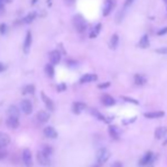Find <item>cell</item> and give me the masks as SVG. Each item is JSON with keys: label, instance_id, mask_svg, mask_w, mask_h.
I'll use <instances>...</instances> for the list:
<instances>
[{"label": "cell", "instance_id": "6da1fadb", "mask_svg": "<svg viewBox=\"0 0 167 167\" xmlns=\"http://www.w3.org/2000/svg\"><path fill=\"white\" fill-rule=\"evenodd\" d=\"M73 25H74V27L76 29V31L80 32V33L85 32L86 29H88V22H86L84 17L82 16V15H80V14H77V15H75V16L73 17Z\"/></svg>", "mask_w": 167, "mask_h": 167}, {"label": "cell", "instance_id": "7a4b0ae2", "mask_svg": "<svg viewBox=\"0 0 167 167\" xmlns=\"http://www.w3.org/2000/svg\"><path fill=\"white\" fill-rule=\"evenodd\" d=\"M116 0H106L103 3V8H102V16H108L110 15L112 10L115 9L116 7Z\"/></svg>", "mask_w": 167, "mask_h": 167}, {"label": "cell", "instance_id": "3957f363", "mask_svg": "<svg viewBox=\"0 0 167 167\" xmlns=\"http://www.w3.org/2000/svg\"><path fill=\"white\" fill-rule=\"evenodd\" d=\"M109 157H110L109 150L106 149V148H101V149L97 152V161H98V164L101 165V164L106 163V161L109 159Z\"/></svg>", "mask_w": 167, "mask_h": 167}, {"label": "cell", "instance_id": "277c9868", "mask_svg": "<svg viewBox=\"0 0 167 167\" xmlns=\"http://www.w3.org/2000/svg\"><path fill=\"white\" fill-rule=\"evenodd\" d=\"M37 160L41 166H49L50 165V157H49V155L43 152L42 150L37 153Z\"/></svg>", "mask_w": 167, "mask_h": 167}, {"label": "cell", "instance_id": "5b68a950", "mask_svg": "<svg viewBox=\"0 0 167 167\" xmlns=\"http://www.w3.org/2000/svg\"><path fill=\"white\" fill-rule=\"evenodd\" d=\"M22 160H23L24 165L26 167H32V165H33V157H32V152L29 149H25L23 151Z\"/></svg>", "mask_w": 167, "mask_h": 167}, {"label": "cell", "instance_id": "8992f818", "mask_svg": "<svg viewBox=\"0 0 167 167\" xmlns=\"http://www.w3.org/2000/svg\"><path fill=\"white\" fill-rule=\"evenodd\" d=\"M20 109L22 112L25 114V115H30L32 110H33V106H32V102L29 100V99H24L20 102Z\"/></svg>", "mask_w": 167, "mask_h": 167}, {"label": "cell", "instance_id": "52a82bcc", "mask_svg": "<svg viewBox=\"0 0 167 167\" xmlns=\"http://www.w3.org/2000/svg\"><path fill=\"white\" fill-rule=\"evenodd\" d=\"M31 46H32V33H31V31H27L26 35H25V39H24V43H23V50L25 54H29V52H30Z\"/></svg>", "mask_w": 167, "mask_h": 167}, {"label": "cell", "instance_id": "ba28073f", "mask_svg": "<svg viewBox=\"0 0 167 167\" xmlns=\"http://www.w3.org/2000/svg\"><path fill=\"white\" fill-rule=\"evenodd\" d=\"M20 117H15V116H9L6 119V125L11 130H15L20 126Z\"/></svg>", "mask_w": 167, "mask_h": 167}, {"label": "cell", "instance_id": "9c48e42d", "mask_svg": "<svg viewBox=\"0 0 167 167\" xmlns=\"http://www.w3.org/2000/svg\"><path fill=\"white\" fill-rule=\"evenodd\" d=\"M61 55L58 50H52L49 52V59H50V63L54 65H57L59 61H60Z\"/></svg>", "mask_w": 167, "mask_h": 167}, {"label": "cell", "instance_id": "30bf717a", "mask_svg": "<svg viewBox=\"0 0 167 167\" xmlns=\"http://www.w3.org/2000/svg\"><path fill=\"white\" fill-rule=\"evenodd\" d=\"M138 47L141 48V49H147V48L150 47V40L148 34H143L142 37H141V39L138 42Z\"/></svg>", "mask_w": 167, "mask_h": 167}, {"label": "cell", "instance_id": "8fae6325", "mask_svg": "<svg viewBox=\"0 0 167 167\" xmlns=\"http://www.w3.org/2000/svg\"><path fill=\"white\" fill-rule=\"evenodd\" d=\"M43 134L47 136V138H49V139H56V138L58 136L57 131H56L52 126H47V127H44Z\"/></svg>", "mask_w": 167, "mask_h": 167}, {"label": "cell", "instance_id": "7c38bea8", "mask_svg": "<svg viewBox=\"0 0 167 167\" xmlns=\"http://www.w3.org/2000/svg\"><path fill=\"white\" fill-rule=\"evenodd\" d=\"M98 80V76L95 74H92V73H88V74H84L80 78V83H90V82H94Z\"/></svg>", "mask_w": 167, "mask_h": 167}, {"label": "cell", "instance_id": "4fadbf2b", "mask_svg": "<svg viewBox=\"0 0 167 167\" xmlns=\"http://www.w3.org/2000/svg\"><path fill=\"white\" fill-rule=\"evenodd\" d=\"M10 143V136L3 132H0V148H6Z\"/></svg>", "mask_w": 167, "mask_h": 167}, {"label": "cell", "instance_id": "5bb4252c", "mask_svg": "<svg viewBox=\"0 0 167 167\" xmlns=\"http://www.w3.org/2000/svg\"><path fill=\"white\" fill-rule=\"evenodd\" d=\"M41 98H42V101L44 102V105H46V107H47L49 110H54V102H52V100H51L49 97H48L46 93H43V92H41Z\"/></svg>", "mask_w": 167, "mask_h": 167}, {"label": "cell", "instance_id": "9a60e30c", "mask_svg": "<svg viewBox=\"0 0 167 167\" xmlns=\"http://www.w3.org/2000/svg\"><path fill=\"white\" fill-rule=\"evenodd\" d=\"M101 101L102 103L105 106H107V107H110V106H114L116 103V100L114 98H112V95L109 94H103L101 97Z\"/></svg>", "mask_w": 167, "mask_h": 167}, {"label": "cell", "instance_id": "2e32d148", "mask_svg": "<svg viewBox=\"0 0 167 167\" xmlns=\"http://www.w3.org/2000/svg\"><path fill=\"white\" fill-rule=\"evenodd\" d=\"M151 160H152V152H151V151H148V152L141 158V160L139 161V165L140 166H147L149 163H151Z\"/></svg>", "mask_w": 167, "mask_h": 167}, {"label": "cell", "instance_id": "e0dca14e", "mask_svg": "<svg viewBox=\"0 0 167 167\" xmlns=\"http://www.w3.org/2000/svg\"><path fill=\"white\" fill-rule=\"evenodd\" d=\"M167 134V129L165 126H160V127H157L156 131H155V138L158 140L165 138Z\"/></svg>", "mask_w": 167, "mask_h": 167}, {"label": "cell", "instance_id": "ac0fdd59", "mask_svg": "<svg viewBox=\"0 0 167 167\" xmlns=\"http://www.w3.org/2000/svg\"><path fill=\"white\" fill-rule=\"evenodd\" d=\"M50 118V115H49V112H44V110H40V112H37V119L39 121L40 123H46L49 121Z\"/></svg>", "mask_w": 167, "mask_h": 167}, {"label": "cell", "instance_id": "d6986e66", "mask_svg": "<svg viewBox=\"0 0 167 167\" xmlns=\"http://www.w3.org/2000/svg\"><path fill=\"white\" fill-rule=\"evenodd\" d=\"M118 43H119V37L118 34H112V37H110V41H109V47H110V49H112V50H115L116 48L118 47Z\"/></svg>", "mask_w": 167, "mask_h": 167}, {"label": "cell", "instance_id": "ffe728a7", "mask_svg": "<svg viewBox=\"0 0 167 167\" xmlns=\"http://www.w3.org/2000/svg\"><path fill=\"white\" fill-rule=\"evenodd\" d=\"M165 116V112H146L144 114V117L146 118H150V119H153V118H161Z\"/></svg>", "mask_w": 167, "mask_h": 167}, {"label": "cell", "instance_id": "44dd1931", "mask_svg": "<svg viewBox=\"0 0 167 167\" xmlns=\"http://www.w3.org/2000/svg\"><path fill=\"white\" fill-rule=\"evenodd\" d=\"M134 83L139 86L144 85L147 83V77L143 74H135L134 75Z\"/></svg>", "mask_w": 167, "mask_h": 167}, {"label": "cell", "instance_id": "7402d4cb", "mask_svg": "<svg viewBox=\"0 0 167 167\" xmlns=\"http://www.w3.org/2000/svg\"><path fill=\"white\" fill-rule=\"evenodd\" d=\"M101 29H102V24L98 23L94 27H93V30L90 32V37H91V39H95V37L99 35V33L101 32Z\"/></svg>", "mask_w": 167, "mask_h": 167}, {"label": "cell", "instance_id": "603a6c76", "mask_svg": "<svg viewBox=\"0 0 167 167\" xmlns=\"http://www.w3.org/2000/svg\"><path fill=\"white\" fill-rule=\"evenodd\" d=\"M83 109H85V103H83V102H74V105H73V112L75 114H80Z\"/></svg>", "mask_w": 167, "mask_h": 167}, {"label": "cell", "instance_id": "cb8c5ba5", "mask_svg": "<svg viewBox=\"0 0 167 167\" xmlns=\"http://www.w3.org/2000/svg\"><path fill=\"white\" fill-rule=\"evenodd\" d=\"M44 71H46V74L49 76V77H54L55 75V68H54V64H47L46 67H44Z\"/></svg>", "mask_w": 167, "mask_h": 167}, {"label": "cell", "instance_id": "d4e9b609", "mask_svg": "<svg viewBox=\"0 0 167 167\" xmlns=\"http://www.w3.org/2000/svg\"><path fill=\"white\" fill-rule=\"evenodd\" d=\"M8 115L15 116V117H20V109L17 108L15 105H11L9 108H8Z\"/></svg>", "mask_w": 167, "mask_h": 167}, {"label": "cell", "instance_id": "484cf974", "mask_svg": "<svg viewBox=\"0 0 167 167\" xmlns=\"http://www.w3.org/2000/svg\"><path fill=\"white\" fill-rule=\"evenodd\" d=\"M35 18H37V13H29L26 16L23 18V22L25 24H31Z\"/></svg>", "mask_w": 167, "mask_h": 167}, {"label": "cell", "instance_id": "4316f807", "mask_svg": "<svg viewBox=\"0 0 167 167\" xmlns=\"http://www.w3.org/2000/svg\"><path fill=\"white\" fill-rule=\"evenodd\" d=\"M109 134H110V136H112V139L115 140H117L119 138V131L117 130L116 126H110L109 127Z\"/></svg>", "mask_w": 167, "mask_h": 167}, {"label": "cell", "instance_id": "83f0119b", "mask_svg": "<svg viewBox=\"0 0 167 167\" xmlns=\"http://www.w3.org/2000/svg\"><path fill=\"white\" fill-rule=\"evenodd\" d=\"M34 91H35V86L33 84H29L23 88L24 94H32V93H34Z\"/></svg>", "mask_w": 167, "mask_h": 167}, {"label": "cell", "instance_id": "f1b7e54d", "mask_svg": "<svg viewBox=\"0 0 167 167\" xmlns=\"http://www.w3.org/2000/svg\"><path fill=\"white\" fill-rule=\"evenodd\" d=\"M124 16H125V8L123 7V9H121L117 13V15H116V23L119 24V23H122V20L123 18H124Z\"/></svg>", "mask_w": 167, "mask_h": 167}, {"label": "cell", "instance_id": "f546056e", "mask_svg": "<svg viewBox=\"0 0 167 167\" xmlns=\"http://www.w3.org/2000/svg\"><path fill=\"white\" fill-rule=\"evenodd\" d=\"M123 100L126 102H131V103H134V105H139V101L138 100H135V99H133V98H129V97H125V95H123L122 97Z\"/></svg>", "mask_w": 167, "mask_h": 167}, {"label": "cell", "instance_id": "4dcf8cb0", "mask_svg": "<svg viewBox=\"0 0 167 167\" xmlns=\"http://www.w3.org/2000/svg\"><path fill=\"white\" fill-rule=\"evenodd\" d=\"M165 34H167V26H164L157 31V35H159V37H163Z\"/></svg>", "mask_w": 167, "mask_h": 167}, {"label": "cell", "instance_id": "1f68e13d", "mask_svg": "<svg viewBox=\"0 0 167 167\" xmlns=\"http://www.w3.org/2000/svg\"><path fill=\"white\" fill-rule=\"evenodd\" d=\"M156 52L159 55H167V47L159 48V49H156Z\"/></svg>", "mask_w": 167, "mask_h": 167}, {"label": "cell", "instance_id": "d6a6232c", "mask_svg": "<svg viewBox=\"0 0 167 167\" xmlns=\"http://www.w3.org/2000/svg\"><path fill=\"white\" fill-rule=\"evenodd\" d=\"M7 32V25L5 23H1L0 24V34H6Z\"/></svg>", "mask_w": 167, "mask_h": 167}, {"label": "cell", "instance_id": "836d02e7", "mask_svg": "<svg viewBox=\"0 0 167 167\" xmlns=\"http://www.w3.org/2000/svg\"><path fill=\"white\" fill-rule=\"evenodd\" d=\"M42 151H43V152H46L47 155H49V156L52 153V149H51L50 147H48V146H44L43 149H42Z\"/></svg>", "mask_w": 167, "mask_h": 167}, {"label": "cell", "instance_id": "e575fe53", "mask_svg": "<svg viewBox=\"0 0 167 167\" xmlns=\"http://www.w3.org/2000/svg\"><path fill=\"white\" fill-rule=\"evenodd\" d=\"M110 86V82H105V83H100V84L98 85L99 89H107Z\"/></svg>", "mask_w": 167, "mask_h": 167}, {"label": "cell", "instance_id": "d590c367", "mask_svg": "<svg viewBox=\"0 0 167 167\" xmlns=\"http://www.w3.org/2000/svg\"><path fill=\"white\" fill-rule=\"evenodd\" d=\"M7 156V152L3 150V148H0V160L3 159V158H6Z\"/></svg>", "mask_w": 167, "mask_h": 167}, {"label": "cell", "instance_id": "8d00e7d4", "mask_svg": "<svg viewBox=\"0 0 167 167\" xmlns=\"http://www.w3.org/2000/svg\"><path fill=\"white\" fill-rule=\"evenodd\" d=\"M133 1H134V0H125V2H124V8H125V9L126 8H129V7L133 3Z\"/></svg>", "mask_w": 167, "mask_h": 167}, {"label": "cell", "instance_id": "74e56055", "mask_svg": "<svg viewBox=\"0 0 167 167\" xmlns=\"http://www.w3.org/2000/svg\"><path fill=\"white\" fill-rule=\"evenodd\" d=\"M64 90H66V84L61 83V84L58 85V91H64Z\"/></svg>", "mask_w": 167, "mask_h": 167}, {"label": "cell", "instance_id": "f35d334b", "mask_svg": "<svg viewBox=\"0 0 167 167\" xmlns=\"http://www.w3.org/2000/svg\"><path fill=\"white\" fill-rule=\"evenodd\" d=\"M75 1L76 0H65V3L67 5V6H72V5H74Z\"/></svg>", "mask_w": 167, "mask_h": 167}, {"label": "cell", "instance_id": "ab89813d", "mask_svg": "<svg viewBox=\"0 0 167 167\" xmlns=\"http://www.w3.org/2000/svg\"><path fill=\"white\" fill-rule=\"evenodd\" d=\"M112 167H123V164L121 161H116V163L112 164Z\"/></svg>", "mask_w": 167, "mask_h": 167}, {"label": "cell", "instance_id": "60d3db41", "mask_svg": "<svg viewBox=\"0 0 167 167\" xmlns=\"http://www.w3.org/2000/svg\"><path fill=\"white\" fill-rule=\"evenodd\" d=\"M5 69H6V65L0 61V73H1V72H3Z\"/></svg>", "mask_w": 167, "mask_h": 167}, {"label": "cell", "instance_id": "b9f144b4", "mask_svg": "<svg viewBox=\"0 0 167 167\" xmlns=\"http://www.w3.org/2000/svg\"><path fill=\"white\" fill-rule=\"evenodd\" d=\"M135 121V118H131V119H125L124 121V124H127V123H132V122H134Z\"/></svg>", "mask_w": 167, "mask_h": 167}, {"label": "cell", "instance_id": "7bdbcfd3", "mask_svg": "<svg viewBox=\"0 0 167 167\" xmlns=\"http://www.w3.org/2000/svg\"><path fill=\"white\" fill-rule=\"evenodd\" d=\"M3 10H5V7H3V5L0 3V15H2L3 14Z\"/></svg>", "mask_w": 167, "mask_h": 167}, {"label": "cell", "instance_id": "ee69618b", "mask_svg": "<svg viewBox=\"0 0 167 167\" xmlns=\"http://www.w3.org/2000/svg\"><path fill=\"white\" fill-rule=\"evenodd\" d=\"M10 0H0V3L1 5H3V3H6V2H9Z\"/></svg>", "mask_w": 167, "mask_h": 167}, {"label": "cell", "instance_id": "f6af8a7d", "mask_svg": "<svg viewBox=\"0 0 167 167\" xmlns=\"http://www.w3.org/2000/svg\"><path fill=\"white\" fill-rule=\"evenodd\" d=\"M37 2V0H32V1H31V3H32V5H35Z\"/></svg>", "mask_w": 167, "mask_h": 167}, {"label": "cell", "instance_id": "bcb514c9", "mask_svg": "<svg viewBox=\"0 0 167 167\" xmlns=\"http://www.w3.org/2000/svg\"><path fill=\"white\" fill-rule=\"evenodd\" d=\"M48 1V6H51V0H47Z\"/></svg>", "mask_w": 167, "mask_h": 167}, {"label": "cell", "instance_id": "7dc6e473", "mask_svg": "<svg viewBox=\"0 0 167 167\" xmlns=\"http://www.w3.org/2000/svg\"><path fill=\"white\" fill-rule=\"evenodd\" d=\"M163 1H164L165 3H167V0H163Z\"/></svg>", "mask_w": 167, "mask_h": 167}]
</instances>
